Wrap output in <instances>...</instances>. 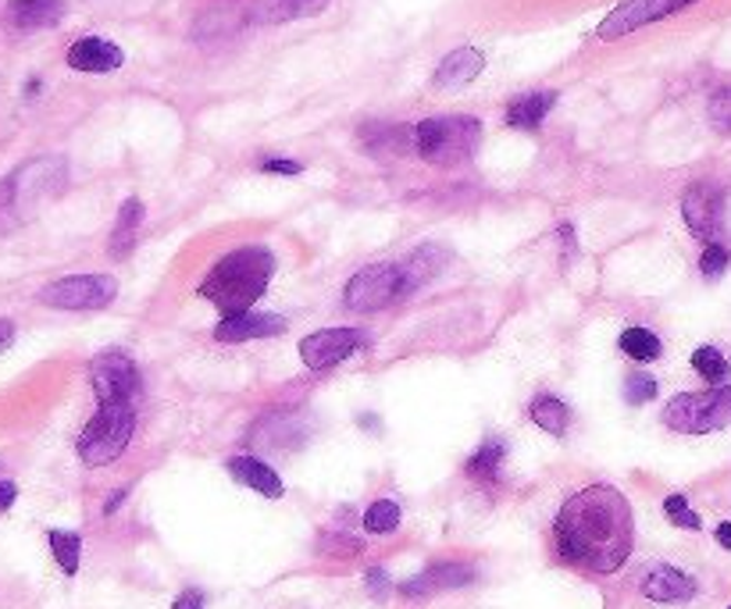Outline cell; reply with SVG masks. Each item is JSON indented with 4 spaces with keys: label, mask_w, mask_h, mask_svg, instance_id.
<instances>
[{
    "label": "cell",
    "mask_w": 731,
    "mask_h": 609,
    "mask_svg": "<svg viewBox=\"0 0 731 609\" xmlns=\"http://www.w3.org/2000/svg\"><path fill=\"white\" fill-rule=\"evenodd\" d=\"M553 542L564 564L614 574L628 564L635 545L631 503L614 485H589L575 492L553 521Z\"/></svg>",
    "instance_id": "obj_1"
},
{
    "label": "cell",
    "mask_w": 731,
    "mask_h": 609,
    "mask_svg": "<svg viewBox=\"0 0 731 609\" xmlns=\"http://www.w3.org/2000/svg\"><path fill=\"white\" fill-rule=\"evenodd\" d=\"M275 267L279 261L268 246H240L211 267V275L200 282V296L215 303L226 317L243 314L268 293Z\"/></svg>",
    "instance_id": "obj_2"
},
{
    "label": "cell",
    "mask_w": 731,
    "mask_h": 609,
    "mask_svg": "<svg viewBox=\"0 0 731 609\" xmlns=\"http://www.w3.org/2000/svg\"><path fill=\"white\" fill-rule=\"evenodd\" d=\"M482 139V122L471 115H439L410 125V147L436 168H457L474 157Z\"/></svg>",
    "instance_id": "obj_3"
},
{
    "label": "cell",
    "mask_w": 731,
    "mask_h": 609,
    "mask_svg": "<svg viewBox=\"0 0 731 609\" xmlns=\"http://www.w3.org/2000/svg\"><path fill=\"white\" fill-rule=\"evenodd\" d=\"M61 189H65V160L61 157H36L14 168L0 182V232L19 224L40 200L58 197Z\"/></svg>",
    "instance_id": "obj_4"
},
{
    "label": "cell",
    "mask_w": 731,
    "mask_h": 609,
    "mask_svg": "<svg viewBox=\"0 0 731 609\" xmlns=\"http://www.w3.org/2000/svg\"><path fill=\"white\" fill-rule=\"evenodd\" d=\"M136 435V407L133 403H101L90 417L83 435L75 442V453L86 468H107L115 463Z\"/></svg>",
    "instance_id": "obj_5"
},
{
    "label": "cell",
    "mask_w": 731,
    "mask_h": 609,
    "mask_svg": "<svg viewBox=\"0 0 731 609\" xmlns=\"http://www.w3.org/2000/svg\"><path fill=\"white\" fill-rule=\"evenodd\" d=\"M660 421L678 435H710L731 428V385H710L703 392H678Z\"/></svg>",
    "instance_id": "obj_6"
},
{
    "label": "cell",
    "mask_w": 731,
    "mask_h": 609,
    "mask_svg": "<svg viewBox=\"0 0 731 609\" xmlns=\"http://www.w3.org/2000/svg\"><path fill=\"white\" fill-rule=\"evenodd\" d=\"M404 296H407V285H404L400 264H368L346 282L343 303L357 314H375V311L393 307V303Z\"/></svg>",
    "instance_id": "obj_7"
},
{
    "label": "cell",
    "mask_w": 731,
    "mask_h": 609,
    "mask_svg": "<svg viewBox=\"0 0 731 609\" xmlns=\"http://www.w3.org/2000/svg\"><path fill=\"white\" fill-rule=\"evenodd\" d=\"M118 300V282L111 275H72L40 288V303L54 311H107Z\"/></svg>",
    "instance_id": "obj_8"
},
{
    "label": "cell",
    "mask_w": 731,
    "mask_h": 609,
    "mask_svg": "<svg viewBox=\"0 0 731 609\" xmlns=\"http://www.w3.org/2000/svg\"><path fill=\"white\" fill-rule=\"evenodd\" d=\"M90 385L101 403H133L143 389L136 360L122 349H107L90 364Z\"/></svg>",
    "instance_id": "obj_9"
},
{
    "label": "cell",
    "mask_w": 731,
    "mask_h": 609,
    "mask_svg": "<svg viewBox=\"0 0 731 609\" xmlns=\"http://www.w3.org/2000/svg\"><path fill=\"white\" fill-rule=\"evenodd\" d=\"M696 0H622L607 19L599 22V29H596V36L603 40V43H610V40H622V36H628V32H635V29H646V25H654V22H660V19H671V14H678V11H686V8H692Z\"/></svg>",
    "instance_id": "obj_10"
},
{
    "label": "cell",
    "mask_w": 731,
    "mask_h": 609,
    "mask_svg": "<svg viewBox=\"0 0 731 609\" xmlns=\"http://www.w3.org/2000/svg\"><path fill=\"white\" fill-rule=\"evenodd\" d=\"M364 346H368V335L361 328H322L300 343V360L307 364V371H328Z\"/></svg>",
    "instance_id": "obj_11"
},
{
    "label": "cell",
    "mask_w": 731,
    "mask_h": 609,
    "mask_svg": "<svg viewBox=\"0 0 731 609\" xmlns=\"http://www.w3.org/2000/svg\"><path fill=\"white\" fill-rule=\"evenodd\" d=\"M681 218H686L692 235L713 243V235H718L724 224V192L713 182L689 186L686 197H681Z\"/></svg>",
    "instance_id": "obj_12"
},
{
    "label": "cell",
    "mask_w": 731,
    "mask_h": 609,
    "mask_svg": "<svg viewBox=\"0 0 731 609\" xmlns=\"http://www.w3.org/2000/svg\"><path fill=\"white\" fill-rule=\"evenodd\" d=\"M290 321L272 311H243V314H229L215 325V343H250V339H275V335H285Z\"/></svg>",
    "instance_id": "obj_13"
},
{
    "label": "cell",
    "mask_w": 731,
    "mask_h": 609,
    "mask_svg": "<svg viewBox=\"0 0 731 609\" xmlns=\"http://www.w3.org/2000/svg\"><path fill=\"white\" fill-rule=\"evenodd\" d=\"M471 581H474V567H468V564H432L421 574L407 577V581L400 585V596L404 599H428V596H439V591L468 588Z\"/></svg>",
    "instance_id": "obj_14"
},
{
    "label": "cell",
    "mask_w": 731,
    "mask_h": 609,
    "mask_svg": "<svg viewBox=\"0 0 731 609\" xmlns=\"http://www.w3.org/2000/svg\"><path fill=\"white\" fill-rule=\"evenodd\" d=\"M122 46L101 36H83L69 46V69L75 72H90V75H104V72H118L122 69Z\"/></svg>",
    "instance_id": "obj_15"
},
{
    "label": "cell",
    "mask_w": 731,
    "mask_h": 609,
    "mask_svg": "<svg viewBox=\"0 0 731 609\" xmlns=\"http://www.w3.org/2000/svg\"><path fill=\"white\" fill-rule=\"evenodd\" d=\"M696 591H699L696 577L671 564H660L643 577V596L654 602H689L696 599Z\"/></svg>",
    "instance_id": "obj_16"
},
{
    "label": "cell",
    "mask_w": 731,
    "mask_h": 609,
    "mask_svg": "<svg viewBox=\"0 0 731 609\" xmlns=\"http://www.w3.org/2000/svg\"><path fill=\"white\" fill-rule=\"evenodd\" d=\"M328 8V0H253L247 8L250 25H282L296 19H314Z\"/></svg>",
    "instance_id": "obj_17"
},
{
    "label": "cell",
    "mask_w": 731,
    "mask_h": 609,
    "mask_svg": "<svg viewBox=\"0 0 731 609\" xmlns=\"http://www.w3.org/2000/svg\"><path fill=\"white\" fill-rule=\"evenodd\" d=\"M361 147L372 157H404L415 154L410 147V125H396V122H368L357 128Z\"/></svg>",
    "instance_id": "obj_18"
},
{
    "label": "cell",
    "mask_w": 731,
    "mask_h": 609,
    "mask_svg": "<svg viewBox=\"0 0 731 609\" xmlns=\"http://www.w3.org/2000/svg\"><path fill=\"white\" fill-rule=\"evenodd\" d=\"M482 69H485V54L474 51V46H460V51H453V54H447L439 61V69L432 75V86L436 90H460V86L474 83V78L482 75Z\"/></svg>",
    "instance_id": "obj_19"
},
{
    "label": "cell",
    "mask_w": 731,
    "mask_h": 609,
    "mask_svg": "<svg viewBox=\"0 0 731 609\" xmlns=\"http://www.w3.org/2000/svg\"><path fill=\"white\" fill-rule=\"evenodd\" d=\"M65 0H11L4 19L11 29L22 32H36V29H51L65 19Z\"/></svg>",
    "instance_id": "obj_20"
},
{
    "label": "cell",
    "mask_w": 731,
    "mask_h": 609,
    "mask_svg": "<svg viewBox=\"0 0 731 609\" xmlns=\"http://www.w3.org/2000/svg\"><path fill=\"white\" fill-rule=\"evenodd\" d=\"M229 474L240 481V485H247V489H253L258 495H264V500H282V495H285V485H282L279 471L268 468L264 460L250 456V453L232 456V460H229Z\"/></svg>",
    "instance_id": "obj_21"
},
{
    "label": "cell",
    "mask_w": 731,
    "mask_h": 609,
    "mask_svg": "<svg viewBox=\"0 0 731 609\" xmlns=\"http://www.w3.org/2000/svg\"><path fill=\"white\" fill-rule=\"evenodd\" d=\"M557 107V93L553 90H535V93H521L507 104L503 118L511 128H521V133H535L539 125L546 122L550 111Z\"/></svg>",
    "instance_id": "obj_22"
},
{
    "label": "cell",
    "mask_w": 731,
    "mask_h": 609,
    "mask_svg": "<svg viewBox=\"0 0 731 609\" xmlns=\"http://www.w3.org/2000/svg\"><path fill=\"white\" fill-rule=\"evenodd\" d=\"M447 261H450V253L442 250V246H436V243H425L421 250H415L407 256V261H400V271H404V285H407V293H415V288H421V285H428L442 267H447Z\"/></svg>",
    "instance_id": "obj_23"
},
{
    "label": "cell",
    "mask_w": 731,
    "mask_h": 609,
    "mask_svg": "<svg viewBox=\"0 0 731 609\" xmlns=\"http://www.w3.org/2000/svg\"><path fill=\"white\" fill-rule=\"evenodd\" d=\"M507 456V442L503 439H485L464 463V474L479 485H497L500 481V463Z\"/></svg>",
    "instance_id": "obj_24"
},
{
    "label": "cell",
    "mask_w": 731,
    "mask_h": 609,
    "mask_svg": "<svg viewBox=\"0 0 731 609\" xmlns=\"http://www.w3.org/2000/svg\"><path fill=\"white\" fill-rule=\"evenodd\" d=\"M143 214H147V207H143V200L129 197L122 203V211L115 218V232H111L107 239V250L115 256H125L133 246H136V235H139V224H143Z\"/></svg>",
    "instance_id": "obj_25"
},
{
    "label": "cell",
    "mask_w": 731,
    "mask_h": 609,
    "mask_svg": "<svg viewBox=\"0 0 731 609\" xmlns=\"http://www.w3.org/2000/svg\"><path fill=\"white\" fill-rule=\"evenodd\" d=\"M529 413H532V421L546 431V435H553V439H564V435H567L571 410H567L564 399L550 396V392H539L532 403H529Z\"/></svg>",
    "instance_id": "obj_26"
},
{
    "label": "cell",
    "mask_w": 731,
    "mask_h": 609,
    "mask_svg": "<svg viewBox=\"0 0 731 609\" xmlns=\"http://www.w3.org/2000/svg\"><path fill=\"white\" fill-rule=\"evenodd\" d=\"M617 343H622L625 357L639 360V364H654V360H660V353H664L660 335L649 332V328H625Z\"/></svg>",
    "instance_id": "obj_27"
},
{
    "label": "cell",
    "mask_w": 731,
    "mask_h": 609,
    "mask_svg": "<svg viewBox=\"0 0 731 609\" xmlns=\"http://www.w3.org/2000/svg\"><path fill=\"white\" fill-rule=\"evenodd\" d=\"M46 545H51V553L58 559V567L65 570L69 577L79 574V559H83V538L75 532H46Z\"/></svg>",
    "instance_id": "obj_28"
},
{
    "label": "cell",
    "mask_w": 731,
    "mask_h": 609,
    "mask_svg": "<svg viewBox=\"0 0 731 609\" xmlns=\"http://www.w3.org/2000/svg\"><path fill=\"white\" fill-rule=\"evenodd\" d=\"M692 367H696V375L703 378L707 385H724V381H728V371H731L728 357H724L718 346H699V349L692 353Z\"/></svg>",
    "instance_id": "obj_29"
},
{
    "label": "cell",
    "mask_w": 731,
    "mask_h": 609,
    "mask_svg": "<svg viewBox=\"0 0 731 609\" xmlns=\"http://www.w3.org/2000/svg\"><path fill=\"white\" fill-rule=\"evenodd\" d=\"M400 527V503L393 500H375L364 510V532L368 535H393Z\"/></svg>",
    "instance_id": "obj_30"
},
{
    "label": "cell",
    "mask_w": 731,
    "mask_h": 609,
    "mask_svg": "<svg viewBox=\"0 0 731 609\" xmlns=\"http://www.w3.org/2000/svg\"><path fill=\"white\" fill-rule=\"evenodd\" d=\"M664 513H667V521H671L675 527H686V532H699L703 527V521H699V513L689 506V500L686 495H667L664 500Z\"/></svg>",
    "instance_id": "obj_31"
},
{
    "label": "cell",
    "mask_w": 731,
    "mask_h": 609,
    "mask_svg": "<svg viewBox=\"0 0 731 609\" xmlns=\"http://www.w3.org/2000/svg\"><path fill=\"white\" fill-rule=\"evenodd\" d=\"M625 399L631 407H643V403H649V399H657V378L646 371H631L625 378Z\"/></svg>",
    "instance_id": "obj_32"
},
{
    "label": "cell",
    "mask_w": 731,
    "mask_h": 609,
    "mask_svg": "<svg viewBox=\"0 0 731 609\" xmlns=\"http://www.w3.org/2000/svg\"><path fill=\"white\" fill-rule=\"evenodd\" d=\"M728 264H731V253L721 243H707L703 256H699V271H703V279H721L728 271Z\"/></svg>",
    "instance_id": "obj_33"
},
{
    "label": "cell",
    "mask_w": 731,
    "mask_h": 609,
    "mask_svg": "<svg viewBox=\"0 0 731 609\" xmlns=\"http://www.w3.org/2000/svg\"><path fill=\"white\" fill-rule=\"evenodd\" d=\"M707 115H710V122H713L718 133H731V90H718V93L710 96Z\"/></svg>",
    "instance_id": "obj_34"
},
{
    "label": "cell",
    "mask_w": 731,
    "mask_h": 609,
    "mask_svg": "<svg viewBox=\"0 0 731 609\" xmlns=\"http://www.w3.org/2000/svg\"><path fill=\"white\" fill-rule=\"evenodd\" d=\"M364 585H368V591H372L375 599H386L389 588H393L383 567H368V570H364Z\"/></svg>",
    "instance_id": "obj_35"
},
{
    "label": "cell",
    "mask_w": 731,
    "mask_h": 609,
    "mask_svg": "<svg viewBox=\"0 0 731 609\" xmlns=\"http://www.w3.org/2000/svg\"><path fill=\"white\" fill-rule=\"evenodd\" d=\"M268 175H300L304 171V165H300V160H285V157H272V160H264L261 165Z\"/></svg>",
    "instance_id": "obj_36"
},
{
    "label": "cell",
    "mask_w": 731,
    "mask_h": 609,
    "mask_svg": "<svg viewBox=\"0 0 731 609\" xmlns=\"http://www.w3.org/2000/svg\"><path fill=\"white\" fill-rule=\"evenodd\" d=\"M203 606H208V599H203V591H197V588L182 591V596L171 602V609H203Z\"/></svg>",
    "instance_id": "obj_37"
},
{
    "label": "cell",
    "mask_w": 731,
    "mask_h": 609,
    "mask_svg": "<svg viewBox=\"0 0 731 609\" xmlns=\"http://www.w3.org/2000/svg\"><path fill=\"white\" fill-rule=\"evenodd\" d=\"M561 243H564L567 261H575V253H578V243H575V224H561Z\"/></svg>",
    "instance_id": "obj_38"
},
{
    "label": "cell",
    "mask_w": 731,
    "mask_h": 609,
    "mask_svg": "<svg viewBox=\"0 0 731 609\" xmlns=\"http://www.w3.org/2000/svg\"><path fill=\"white\" fill-rule=\"evenodd\" d=\"M14 500H19V489H14V481H0V513L11 510Z\"/></svg>",
    "instance_id": "obj_39"
},
{
    "label": "cell",
    "mask_w": 731,
    "mask_h": 609,
    "mask_svg": "<svg viewBox=\"0 0 731 609\" xmlns=\"http://www.w3.org/2000/svg\"><path fill=\"white\" fill-rule=\"evenodd\" d=\"M11 343H14V325L11 321H0V353L11 349Z\"/></svg>",
    "instance_id": "obj_40"
},
{
    "label": "cell",
    "mask_w": 731,
    "mask_h": 609,
    "mask_svg": "<svg viewBox=\"0 0 731 609\" xmlns=\"http://www.w3.org/2000/svg\"><path fill=\"white\" fill-rule=\"evenodd\" d=\"M125 495H129V489H118V492H111V500L104 503V513H107V517H111V513H115V510H118L122 503H125Z\"/></svg>",
    "instance_id": "obj_41"
},
{
    "label": "cell",
    "mask_w": 731,
    "mask_h": 609,
    "mask_svg": "<svg viewBox=\"0 0 731 609\" xmlns=\"http://www.w3.org/2000/svg\"><path fill=\"white\" fill-rule=\"evenodd\" d=\"M713 535H718L721 549H731V521H721V524H718V532H713Z\"/></svg>",
    "instance_id": "obj_42"
},
{
    "label": "cell",
    "mask_w": 731,
    "mask_h": 609,
    "mask_svg": "<svg viewBox=\"0 0 731 609\" xmlns=\"http://www.w3.org/2000/svg\"><path fill=\"white\" fill-rule=\"evenodd\" d=\"M728 609H731V606H728Z\"/></svg>",
    "instance_id": "obj_43"
}]
</instances>
